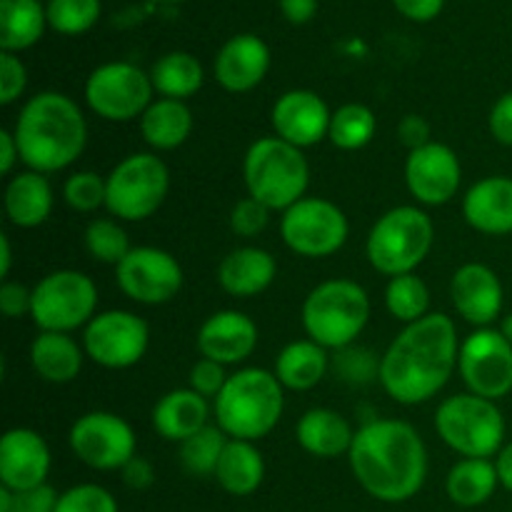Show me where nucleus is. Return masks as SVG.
I'll return each mask as SVG.
<instances>
[{"label": "nucleus", "mask_w": 512, "mask_h": 512, "mask_svg": "<svg viewBox=\"0 0 512 512\" xmlns=\"http://www.w3.org/2000/svg\"><path fill=\"white\" fill-rule=\"evenodd\" d=\"M463 165L458 153L445 143H428L405 160V185L420 205H448L458 195Z\"/></svg>", "instance_id": "17"}, {"label": "nucleus", "mask_w": 512, "mask_h": 512, "mask_svg": "<svg viewBox=\"0 0 512 512\" xmlns=\"http://www.w3.org/2000/svg\"><path fill=\"white\" fill-rule=\"evenodd\" d=\"M300 320L310 340L325 350H343L355 345L368 325L370 298L355 280H325L308 293Z\"/></svg>", "instance_id": "5"}, {"label": "nucleus", "mask_w": 512, "mask_h": 512, "mask_svg": "<svg viewBox=\"0 0 512 512\" xmlns=\"http://www.w3.org/2000/svg\"><path fill=\"white\" fill-rule=\"evenodd\" d=\"M98 315V288L80 270H55L33 288L30 318L40 333H75Z\"/></svg>", "instance_id": "10"}, {"label": "nucleus", "mask_w": 512, "mask_h": 512, "mask_svg": "<svg viewBox=\"0 0 512 512\" xmlns=\"http://www.w3.org/2000/svg\"><path fill=\"white\" fill-rule=\"evenodd\" d=\"M193 133V113L185 100L158 98L140 115V135L155 150H175Z\"/></svg>", "instance_id": "31"}, {"label": "nucleus", "mask_w": 512, "mask_h": 512, "mask_svg": "<svg viewBox=\"0 0 512 512\" xmlns=\"http://www.w3.org/2000/svg\"><path fill=\"white\" fill-rule=\"evenodd\" d=\"M270 213L273 210L268 205H263L255 198H240L238 203L230 210V230H233L238 238H255V235L263 233L270 223Z\"/></svg>", "instance_id": "43"}, {"label": "nucleus", "mask_w": 512, "mask_h": 512, "mask_svg": "<svg viewBox=\"0 0 512 512\" xmlns=\"http://www.w3.org/2000/svg\"><path fill=\"white\" fill-rule=\"evenodd\" d=\"M20 160L35 173H58L73 165L88 145V123L65 93L45 90L20 108L13 125Z\"/></svg>", "instance_id": "3"}, {"label": "nucleus", "mask_w": 512, "mask_h": 512, "mask_svg": "<svg viewBox=\"0 0 512 512\" xmlns=\"http://www.w3.org/2000/svg\"><path fill=\"white\" fill-rule=\"evenodd\" d=\"M28 85V70L15 53L0 55V105H10L23 95Z\"/></svg>", "instance_id": "45"}, {"label": "nucleus", "mask_w": 512, "mask_h": 512, "mask_svg": "<svg viewBox=\"0 0 512 512\" xmlns=\"http://www.w3.org/2000/svg\"><path fill=\"white\" fill-rule=\"evenodd\" d=\"M70 450L80 463L93 470H123L138 450V438L130 423L108 410L80 415L68 433Z\"/></svg>", "instance_id": "14"}, {"label": "nucleus", "mask_w": 512, "mask_h": 512, "mask_svg": "<svg viewBox=\"0 0 512 512\" xmlns=\"http://www.w3.org/2000/svg\"><path fill=\"white\" fill-rule=\"evenodd\" d=\"M50 473V448L30 428H10L0 438V485L13 493L45 485Z\"/></svg>", "instance_id": "19"}, {"label": "nucleus", "mask_w": 512, "mask_h": 512, "mask_svg": "<svg viewBox=\"0 0 512 512\" xmlns=\"http://www.w3.org/2000/svg\"><path fill=\"white\" fill-rule=\"evenodd\" d=\"M348 460L360 488L380 503L415 498L428 478V450L405 420L378 418L360 425Z\"/></svg>", "instance_id": "2"}, {"label": "nucleus", "mask_w": 512, "mask_h": 512, "mask_svg": "<svg viewBox=\"0 0 512 512\" xmlns=\"http://www.w3.org/2000/svg\"><path fill=\"white\" fill-rule=\"evenodd\" d=\"M500 478L493 460L485 458H463L450 468L445 490L448 498L460 508H478L488 503L498 490Z\"/></svg>", "instance_id": "32"}, {"label": "nucleus", "mask_w": 512, "mask_h": 512, "mask_svg": "<svg viewBox=\"0 0 512 512\" xmlns=\"http://www.w3.org/2000/svg\"><path fill=\"white\" fill-rule=\"evenodd\" d=\"M270 68V50L258 35H235L215 58V80L228 93H248L263 83Z\"/></svg>", "instance_id": "22"}, {"label": "nucleus", "mask_w": 512, "mask_h": 512, "mask_svg": "<svg viewBox=\"0 0 512 512\" xmlns=\"http://www.w3.org/2000/svg\"><path fill=\"white\" fill-rule=\"evenodd\" d=\"M10 493H13V490H10ZM58 500L60 495L45 483V485H38V488L13 493L10 512H55V508H58Z\"/></svg>", "instance_id": "47"}, {"label": "nucleus", "mask_w": 512, "mask_h": 512, "mask_svg": "<svg viewBox=\"0 0 512 512\" xmlns=\"http://www.w3.org/2000/svg\"><path fill=\"white\" fill-rule=\"evenodd\" d=\"M385 308L405 325L418 323L420 318L430 315V290L425 280L415 273L390 278L385 288Z\"/></svg>", "instance_id": "36"}, {"label": "nucleus", "mask_w": 512, "mask_h": 512, "mask_svg": "<svg viewBox=\"0 0 512 512\" xmlns=\"http://www.w3.org/2000/svg\"><path fill=\"white\" fill-rule=\"evenodd\" d=\"M10 500H13V493L5 485H0V512H10Z\"/></svg>", "instance_id": "56"}, {"label": "nucleus", "mask_w": 512, "mask_h": 512, "mask_svg": "<svg viewBox=\"0 0 512 512\" xmlns=\"http://www.w3.org/2000/svg\"><path fill=\"white\" fill-rule=\"evenodd\" d=\"M445 0H395V8L410 20H433L443 10Z\"/></svg>", "instance_id": "51"}, {"label": "nucleus", "mask_w": 512, "mask_h": 512, "mask_svg": "<svg viewBox=\"0 0 512 512\" xmlns=\"http://www.w3.org/2000/svg\"><path fill=\"white\" fill-rule=\"evenodd\" d=\"M20 163V150L13 130H0V173L10 175Z\"/></svg>", "instance_id": "52"}, {"label": "nucleus", "mask_w": 512, "mask_h": 512, "mask_svg": "<svg viewBox=\"0 0 512 512\" xmlns=\"http://www.w3.org/2000/svg\"><path fill=\"white\" fill-rule=\"evenodd\" d=\"M495 468H498L500 485H503L508 493H512V443H508L500 450L498 458H495Z\"/></svg>", "instance_id": "54"}, {"label": "nucleus", "mask_w": 512, "mask_h": 512, "mask_svg": "<svg viewBox=\"0 0 512 512\" xmlns=\"http://www.w3.org/2000/svg\"><path fill=\"white\" fill-rule=\"evenodd\" d=\"M458 370L473 395L505 398L512 390V343L500 330L478 328L460 345Z\"/></svg>", "instance_id": "16"}, {"label": "nucleus", "mask_w": 512, "mask_h": 512, "mask_svg": "<svg viewBox=\"0 0 512 512\" xmlns=\"http://www.w3.org/2000/svg\"><path fill=\"white\" fill-rule=\"evenodd\" d=\"M153 80L133 63H105L88 75L85 103L108 123L140 120L153 103Z\"/></svg>", "instance_id": "12"}, {"label": "nucleus", "mask_w": 512, "mask_h": 512, "mask_svg": "<svg viewBox=\"0 0 512 512\" xmlns=\"http://www.w3.org/2000/svg\"><path fill=\"white\" fill-rule=\"evenodd\" d=\"M258 325L240 310H218L198 330V350L203 358L220 365L248 360L258 348Z\"/></svg>", "instance_id": "21"}, {"label": "nucleus", "mask_w": 512, "mask_h": 512, "mask_svg": "<svg viewBox=\"0 0 512 512\" xmlns=\"http://www.w3.org/2000/svg\"><path fill=\"white\" fill-rule=\"evenodd\" d=\"M55 512H118L113 493L95 483H83L60 493Z\"/></svg>", "instance_id": "42"}, {"label": "nucleus", "mask_w": 512, "mask_h": 512, "mask_svg": "<svg viewBox=\"0 0 512 512\" xmlns=\"http://www.w3.org/2000/svg\"><path fill=\"white\" fill-rule=\"evenodd\" d=\"M265 460L263 453L250 440H228L220 455L215 480L225 493L235 498H248L263 485Z\"/></svg>", "instance_id": "30"}, {"label": "nucleus", "mask_w": 512, "mask_h": 512, "mask_svg": "<svg viewBox=\"0 0 512 512\" xmlns=\"http://www.w3.org/2000/svg\"><path fill=\"white\" fill-rule=\"evenodd\" d=\"M430 135H433V130H430V123L423 118V115L410 113L398 123V140L410 150V153L423 148V145L433 143Z\"/></svg>", "instance_id": "48"}, {"label": "nucleus", "mask_w": 512, "mask_h": 512, "mask_svg": "<svg viewBox=\"0 0 512 512\" xmlns=\"http://www.w3.org/2000/svg\"><path fill=\"white\" fill-rule=\"evenodd\" d=\"M500 333H503L505 338H508L510 343H512V313L505 315V318H503V325H500Z\"/></svg>", "instance_id": "57"}, {"label": "nucleus", "mask_w": 512, "mask_h": 512, "mask_svg": "<svg viewBox=\"0 0 512 512\" xmlns=\"http://www.w3.org/2000/svg\"><path fill=\"white\" fill-rule=\"evenodd\" d=\"M330 370H335V375L348 385H368L380 380V358L373 350L348 345L330 358Z\"/></svg>", "instance_id": "40"}, {"label": "nucleus", "mask_w": 512, "mask_h": 512, "mask_svg": "<svg viewBox=\"0 0 512 512\" xmlns=\"http://www.w3.org/2000/svg\"><path fill=\"white\" fill-rule=\"evenodd\" d=\"M48 23L63 35H80L100 18V0H50Z\"/></svg>", "instance_id": "39"}, {"label": "nucleus", "mask_w": 512, "mask_h": 512, "mask_svg": "<svg viewBox=\"0 0 512 512\" xmlns=\"http://www.w3.org/2000/svg\"><path fill=\"white\" fill-rule=\"evenodd\" d=\"M115 283L125 298L140 305H165L183 290L185 275L168 250L140 245L115 265Z\"/></svg>", "instance_id": "15"}, {"label": "nucleus", "mask_w": 512, "mask_h": 512, "mask_svg": "<svg viewBox=\"0 0 512 512\" xmlns=\"http://www.w3.org/2000/svg\"><path fill=\"white\" fill-rule=\"evenodd\" d=\"M278 275V260L273 253L255 245L235 248L220 260L218 285L233 298H255L273 285Z\"/></svg>", "instance_id": "24"}, {"label": "nucleus", "mask_w": 512, "mask_h": 512, "mask_svg": "<svg viewBox=\"0 0 512 512\" xmlns=\"http://www.w3.org/2000/svg\"><path fill=\"white\" fill-rule=\"evenodd\" d=\"M45 10L38 0H0V48L18 53L40 40L45 28Z\"/></svg>", "instance_id": "33"}, {"label": "nucleus", "mask_w": 512, "mask_h": 512, "mask_svg": "<svg viewBox=\"0 0 512 512\" xmlns=\"http://www.w3.org/2000/svg\"><path fill=\"white\" fill-rule=\"evenodd\" d=\"M228 440L230 438L218 425H208L200 433H195L193 438L183 440L178 450V458L185 473L193 475V478H210V475L215 478L220 455H223Z\"/></svg>", "instance_id": "37"}, {"label": "nucleus", "mask_w": 512, "mask_h": 512, "mask_svg": "<svg viewBox=\"0 0 512 512\" xmlns=\"http://www.w3.org/2000/svg\"><path fill=\"white\" fill-rule=\"evenodd\" d=\"M378 133V118L363 103L340 105L330 120V143L340 150H360L373 143Z\"/></svg>", "instance_id": "35"}, {"label": "nucleus", "mask_w": 512, "mask_h": 512, "mask_svg": "<svg viewBox=\"0 0 512 512\" xmlns=\"http://www.w3.org/2000/svg\"><path fill=\"white\" fill-rule=\"evenodd\" d=\"M440 440L463 458H498L505 448V418L495 400L463 393L450 395L435 410Z\"/></svg>", "instance_id": "8"}, {"label": "nucleus", "mask_w": 512, "mask_h": 512, "mask_svg": "<svg viewBox=\"0 0 512 512\" xmlns=\"http://www.w3.org/2000/svg\"><path fill=\"white\" fill-rule=\"evenodd\" d=\"M463 218L483 235L512 233V178L490 175L478 180L463 198Z\"/></svg>", "instance_id": "23"}, {"label": "nucleus", "mask_w": 512, "mask_h": 512, "mask_svg": "<svg viewBox=\"0 0 512 512\" xmlns=\"http://www.w3.org/2000/svg\"><path fill=\"white\" fill-rule=\"evenodd\" d=\"M285 410V388L275 373L263 368H243L225 383L215 398L213 413L218 428L230 440L258 443L275 430Z\"/></svg>", "instance_id": "4"}, {"label": "nucleus", "mask_w": 512, "mask_h": 512, "mask_svg": "<svg viewBox=\"0 0 512 512\" xmlns=\"http://www.w3.org/2000/svg\"><path fill=\"white\" fill-rule=\"evenodd\" d=\"M150 80H153L155 93H160L163 98L185 100L193 98L203 88L205 73L195 55L175 50V53H168L160 60H155L153 70H150Z\"/></svg>", "instance_id": "34"}, {"label": "nucleus", "mask_w": 512, "mask_h": 512, "mask_svg": "<svg viewBox=\"0 0 512 512\" xmlns=\"http://www.w3.org/2000/svg\"><path fill=\"white\" fill-rule=\"evenodd\" d=\"M243 178L250 198L270 210H288L305 198L310 185V165L303 150L278 135L255 140L243 158Z\"/></svg>", "instance_id": "6"}, {"label": "nucleus", "mask_w": 512, "mask_h": 512, "mask_svg": "<svg viewBox=\"0 0 512 512\" xmlns=\"http://www.w3.org/2000/svg\"><path fill=\"white\" fill-rule=\"evenodd\" d=\"M105 198H108L105 178L95 170L73 173L63 185V200L75 213H95L98 208H105Z\"/></svg>", "instance_id": "41"}, {"label": "nucleus", "mask_w": 512, "mask_h": 512, "mask_svg": "<svg viewBox=\"0 0 512 512\" xmlns=\"http://www.w3.org/2000/svg\"><path fill=\"white\" fill-rule=\"evenodd\" d=\"M120 475H123V483L130 490H148L155 483L153 463L148 458H143V455H135L133 460H128L125 468L120 470Z\"/></svg>", "instance_id": "50"}, {"label": "nucleus", "mask_w": 512, "mask_h": 512, "mask_svg": "<svg viewBox=\"0 0 512 512\" xmlns=\"http://www.w3.org/2000/svg\"><path fill=\"white\" fill-rule=\"evenodd\" d=\"M30 310H33V288L15 283V280H5L0 285V313L8 320H15L30 315Z\"/></svg>", "instance_id": "46"}, {"label": "nucleus", "mask_w": 512, "mask_h": 512, "mask_svg": "<svg viewBox=\"0 0 512 512\" xmlns=\"http://www.w3.org/2000/svg\"><path fill=\"white\" fill-rule=\"evenodd\" d=\"M105 208L125 223L148 220L163 208L170 190V170L155 153H133L105 175Z\"/></svg>", "instance_id": "9"}, {"label": "nucleus", "mask_w": 512, "mask_h": 512, "mask_svg": "<svg viewBox=\"0 0 512 512\" xmlns=\"http://www.w3.org/2000/svg\"><path fill=\"white\" fill-rule=\"evenodd\" d=\"M153 428L168 443H183L203 428H208L210 405L208 398L195 393L193 388H178L165 393L153 405Z\"/></svg>", "instance_id": "25"}, {"label": "nucleus", "mask_w": 512, "mask_h": 512, "mask_svg": "<svg viewBox=\"0 0 512 512\" xmlns=\"http://www.w3.org/2000/svg\"><path fill=\"white\" fill-rule=\"evenodd\" d=\"M488 125L490 135H493L500 145L512 148V93H505L503 98H498V103L490 110Z\"/></svg>", "instance_id": "49"}, {"label": "nucleus", "mask_w": 512, "mask_h": 512, "mask_svg": "<svg viewBox=\"0 0 512 512\" xmlns=\"http://www.w3.org/2000/svg\"><path fill=\"white\" fill-rule=\"evenodd\" d=\"M460 340L445 313H430L400 330L380 358V385L400 405L433 400L458 368Z\"/></svg>", "instance_id": "1"}, {"label": "nucleus", "mask_w": 512, "mask_h": 512, "mask_svg": "<svg viewBox=\"0 0 512 512\" xmlns=\"http://www.w3.org/2000/svg\"><path fill=\"white\" fill-rule=\"evenodd\" d=\"M450 298L460 318L475 328H490L503 313V283L498 273L483 263H465L455 270Z\"/></svg>", "instance_id": "20"}, {"label": "nucleus", "mask_w": 512, "mask_h": 512, "mask_svg": "<svg viewBox=\"0 0 512 512\" xmlns=\"http://www.w3.org/2000/svg\"><path fill=\"white\" fill-rule=\"evenodd\" d=\"M85 358L88 355H85L83 343L70 338L68 333H38V338L30 343V365L45 383H73L83 370Z\"/></svg>", "instance_id": "27"}, {"label": "nucleus", "mask_w": 512, "mask_h": 512, "mask_svg": "<svg viewBox=\"0 0 512 512\" xmlns=\"http://www.w3.org/2000/svg\"><path fill=\"white\" fill-rule=\"evenodd\" d=\"M10 268H13V248H10V235H0V275L8 280Z\"/></svg>", "instance_id": "55"}, {"label": "nucleus", "mask_w": 512, "mask_h": 512, "mask_svg": "<svg viewBox=\"0 0 512 512\" xmlns=\"http://www.w3.org/2000/svg\"><path fill=\"white\" fill-rule=\"evenodd\" d=\"M150 328L130 310H103L83 328V350L95 365L128 370L145 358Z\"/></svg>", "instance_id": "13"}, {"label": "nucleus", "mask_w": 512, "mask_h": 512, "mask_svg": "<svg viewBox=\"0 0 512 512\" xmlns=\"http://www.w3.org/2000/svg\"><path fill=\"white\" fill-rule=\"evenodd\" d=\"M318 0H280V10L290 23H308L315 15Z\"/></svg>", "instance_id": "53"}, {"label": "nucleus", "mask_w": 512, "mask_h": 512, "mask_svg": "<svg viewBox=\"0 0 512 512\" xmlns=\"http://www.w3.org/2000/svg\"><path fill=\"white\" fill-rule=\"evenodd\" d=\"M3 208L15 228H38L53 213V185L43 173H35V170L13 175L5 185Z\"/></svg>", "instance_id": "26"}, {"label": "nucleus", "mask_w": 512, "mask_h": 512, "mask_svg": "<svg viewBox=\"0 0 512 512\" xmlns=\"http://www.w3.org/2000/svg\"><path fill=\"white\" fill-rule=\"evenodd\" d=\"M295 438H298V445L305 453L330 460L343 453H350L355 430L350 428V423L338 410L313 408L298 420Z\"/></svg>", "instance_id": "28"}, {"label": "nucleus", "mask_w": 512, "mask_h": 512, "mask_svg": "<svg viewBox=\"0 0 512 512\" xmlns=\"http://www.w3.org/2000/svg\"><path fill=\"white\" fill-rule=\"evenodd\" d=\"M228 378L230 375H225V365L215 363V360H208V358H200L198 363L190 368L188 383L198 395H203V398L208 400L210 398L215 400L220 393H223Z\"/></svg>", "instance_id": "44"}, {"label": "nucleus", "mask_w": 512, "mask_h": 512, "mask_svg": "<svg viewBox=\"0 0 512 512\" xmlns=\"http://www.w3.org/2000/svg\"><path fill=\"white\" fill-rule=\"evenodd\" d=\"M85 250L93 260L105 265H118L130 253V240L123 225L113 218H95L85 225Z\"/></svg>", "instance_id": "38"}, {"label": "nucleus", "mask_w": 512, "mask_h": 512, "mask_svg": "<svg viewBox=\"0 0 512 512\" xmlns=\"http://www.w3.org/2000/svg\"><path fill=\"white\" fill-rule=\"evenodd\" d=\"M435 240V225L418 205H398L375 220L365 240V255L380 275L398 278L415 273L428 258Z\"/></svg>", "instance_id": "7"}, {"label": "nucleus", "mask_w": 512, "mask_h": 512, "mask_svg": "<svg viewBox=\"0 0 512 512\" xmlns=\"http://www.w3.org/2000/svg\"><path fill=\"white\" fill-rule=\"evenodd\" d=\"M330 370V355L323 345L315 340H295L288 343L275 358V378L280 380L285 390L293 393H305L315 385L323 383Z\"/></svg>", "instance_id": "29"}, {"label": "nucleus", "mask_w": 512, "mask_h": 512, "mask_svg": "<svg viewBox=\"0 0 512 512\" xmlns=\"http://www.w3.org/2000/svg\"><path fill=\"white\" fill-rule=\"evenodd\" d=\"M280 235L303 258H328L348 243L350 223L333 200L303 198L283 213Z\"/></svg>", "instance_id": "11"}, {"label": "nucleus", "mask_w": 512, "mask_h": 512, "mask_svg": "<svg viewBox=\"0 0 512 512\" xmlns=\"http://www.w3.org/2000/svg\"><path fill=\"white\" fill-rule=\"evenodd\" d=\"M330 120L333 113L328 103L313 90H288L275 100L270 110L275 135L300 150L313 148L328 138Z\"/></svg>", "instance_id": "18"}]
</instances>
